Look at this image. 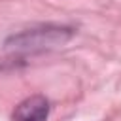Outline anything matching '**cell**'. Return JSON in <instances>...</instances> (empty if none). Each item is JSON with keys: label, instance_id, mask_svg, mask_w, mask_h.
<instances>
[{"label": "cell", "instance_id": "obj_1", "mask_svg": "<svg viewBox=\"0 0 121 121\" xmlns=\"http://www.w3.org/2000/svg\"><path fill=\"white\" fill-rule=\"evenodd\" d=\"M47 112L49 104L43 96H30L15 108L13 121H45Z\"/></svg>", "mask_w": 121, "mask_h": 121}]
</instances>
